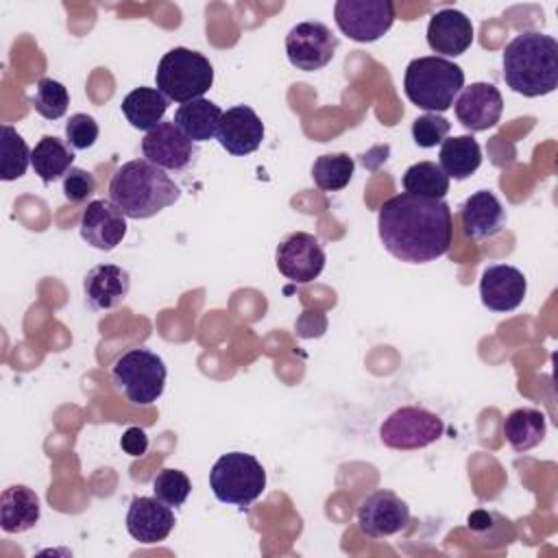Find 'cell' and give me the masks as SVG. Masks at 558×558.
<instances>
[{"label":"cell","mask_w":558,"mask_h":558,"mask_svg":"<svg viewBox=\"0 0 558 558\" xmlns=\"http://www.w3.org/2000/svg\"><path fill=\"white\" fill-rule=\"evenodd\" d=\"M377 233L392 257L427 264L442 257L451 246V209L445 201L401 192L379 207Z\"/></svg>","instance_id":"cell-1"},{"label":"cell","mask_w":558,"mask_h":558,"mask_svg":"<svg viewBox=\"0 0 558 558\" xmlns=\"http://www.w3.org/2000/svg\"><path fill=\"white\" fill-rule=\"evenodd\" d=\"M506 85L527 98L551 94L558 87V41L538 31L517 35L504 50Z\"/></svg>","instance_id":"cell-2"},{"label":"cell","mask_w":558,"mask_h":558,"mask_svg":"<svg viewBox=\"0 0 558 558\" xmlns=\"http://www.w3.org/2000/svg\"><path fill=\"white\" fill-rule=\"evenodd\" d=\"M181 187L146 159L122 163L109 181V198L124 211L126 218L144 220L174 205Z\"/></svg>","instance_id":"cell-3"},{"label":"cell","mask_w":558,"mask_h":558,"mask_svg":"<svg viewBox=\"0 0 558 558\" xmlns=\"http://www.w3.org/2000/svg\"><path fill=\"white\" fill-rule=\"evenodd\" d=\"M464 87V70L442 57L412 59L403 74V92L408 100L427 113L447 111Z\"/></svg>","instance_id":"cell-4"},{"label":"cell","mask_w":558,"mask_h":558,"mask_svg":"<svg viewBox=\"0 0 558 558\" xmlns=\"http://www.w3.org/2000/svg\"><path fill=\"white\" fill-rule=\"evenodd\" d=\"M155 83L168 100L183 105L203 98L214 83V68L205 54L177 46L161 57Z\"/></svg>","instance_id":"cell-5"},{"label":"cell","mask_w":558,"mask_h":558,"mask_svg":"<svg viewBox=\"0 0 558 558\" xmlns=\"http://www.w3.org/2000/svg\"><path fill=\"white\" fill-rule=\"evenodd\" d=\"M209 486L218 501L248 508L266 488V471L255 456L231 451L214 462Z\"/></svg>","instance_id":"cell-6"},{"label":"cell","mask_w":558,"mask_h":558,"mask_svg":"<svg viewBox=\"0 0 558 558\" xmlns=\"http://www.w3.org/2000/svg\"><path fill=\"white\" fill-rule=\"evenodd\" d=\"M116 386L131 403H155L166 386V364L148 349H131L122 353L111 368Z\"/></svg>","instance_id":"cell-7"},{"label":"cell","mask_w":558,"mask_h":558,"mask_svg":"<svg viewBox=\"0 0 558 558\" xmlns=\"http://www.w3.org/2000/svg\"><path fill=\"white\" fill-rule=\"evenodd\" d=\"M442 432L445 423L438 414L418 405H405L384 418L379 427V438L390 449L412 451L436 442Z\"/></svg>","instance_id":"cell-8"},{"label":"cell","mask_w":558,"mask_h":558,"mask_svg":"<svg viewBox=\"0 0 558 558\" xmlns=\"http://www.w3.org/2000/svg\"><path fill=\"white\" fill-rule=\"evenodd\" d=\"M333 17L342 35L360 44H371L390 31L395 4L390 0H338L333 4Z\"/></svg>","instance_id":"cell-9"},{"label":"cell","mask_w":558,"mask_h":558,"mask_svg":"<svg viewBox=\"0 0 558 558\" xmlns=\"http://www.w3.org/2000/svg\"><path fill=\"white\" fill-rule=\"evenodd\" d=\"M338 48V37L320 22H301L286 35L288 61L303 72L325 68Z\"/></svg>","instance_id":"cell-10"},{"label":"cell","mask_w":558,"mask_h":558,"mask_svg":"<svg viewBox=\"0 0 558 558\" xmlns=\"http://www.w3.org/2000/svg\"><path fill=\"white\" fill-rule=\"evenodd\" d=\"M325 251L316 235L305 231H294L281 240L275 253V264L279 272L294 283L314 281L325 268Z\"/></svg>","instance_id":"cell-11"},{"label":"cell","mask_w":558,"mask_h":558,"mask_svg":"<svg viewBox=\"0 0 558 558\" xmlns=\"http://www.w3.org/2000/svg\"><path fill=\"white\" fill-rule=\"evenodd\" d=\"M142 153L144 159L161 170H185L194 157L196 146L194 142L170 120L161 122L155 129H150L142 140Z\"/></svg>","instance_id":"cell-12"},{"label":"cell","mask_w":558,"mask_h":558,"mask_svg":"<svg viewBox=\"0 0 558 558\" xmlns=\"http://www.w3.org/2000/svg\"><path fill=\"white\" fill-rule=\"evenodd\" d=\"M410 523L408 504L392 490H375L357 508V525L368 538H384Z\"/></svg>","instance_id":"cell-13"},{"label":"cell","mask_w":558,"mask_h":558,"mask_svg":"<svg viewBox=\"0 0 558 558\" xmlns=\"http://www.w3.org/2000/svg\"><path fill=\"white\" fill-rule=\"evenodd\" d=\"M126 235V216L111 198H96L87 203L81 216V238L98 248L113 251Z\"/></svg>","instance_id":"cell-14"},{"label":"cell","mask_w":558,"mask_h":558,"mask_svg":"<svg viewBox=\"0 0 558 558\" xmlns=\"http://www.w3.org/2000/svg\"><path fill=\"white\" fill-rule=\"evenodd\" d=\"M453 105L462 126L473 133L493 129L504 111L501 92L493 83H471L462 87Z\"/></svg>","instance_id":"cell-15"},{"label":"cell","mask_w":558,"mask_h":558,"mask_svg":"<svg viewBox=\"0 0 558 558\" xmlns=\"http://www.w3.org/2000/svg\"><path fill=\"white\" fill-rule=\"evenodd\" d=\"M216 140L233 157L251 155L259 148L264 140V122L251 107L235 105L222 111Z\"/></svg>","instance_id":"cell-16"},{"label":"cell","mask_w":558,"mask_h":558,"mask_svg":"<svg viewBox=\"0 0 558 558\" xmlns=\"http://www.w3.org/2000/svg\"><path fill=\"white\" fill-rule=\"evenodd\" d=\"M527 292L525 275L508 264H493L482 272L480 299L493 312L517 310Z\"/></svg>","instance_id":"cell-17"},{"label":"cell","mask_w":558,"mask_h":558,"mask_svg":"<svg viewBox=\"0 0 558 558\" xmlns=\"http://www.w3.org/2000/svg\"><path fill=\"white\" fill-rule=\"evenodd\" d=\"M427 44L442 59L460 57L473 44V24L462 11L453 7L440 9L429 17Z\"/></svg>","instance_id":"cell-18"},{"label":"cell","mask_w":558,"mask_h":558,"mask_svg":"<svg viewBox=\"0 0 558 558\" xmlns=\"http://www.w3.org/2000/svg\"><path fill=\"white\" fill-rule=\"evenodd\" d=\"M174 527V512L157 497H133L126 512V532L144 543L155 545L166 541Z\"/></svg>","instance_id":"cell-19"},{"label":"cell","mask_w":558,"mask_h":558,"mask_svg":"<svg viewBox=\"0 0 558 558\" xmlns=\"http://www.w3.org/2000/svg\"><path fill=\"white\" fill-rule=\"evenodd\" d=\"M460 220L471 240H486L504 231L506 209L490 190H480L462 203Z\"/></svg>","instance_id":"cell-20"},{"label":"cell","mask_w":558,"mask_h":558,"mask_svg":"<svg viewBox=\"0 0 558 558\" xmlns=\"http://www.w3.org/2000/svg\"><path fill=\"white\" fill-rule=\"evenodd\" d=\"M129 288H131L129 272L116 264H98L83 279L85 299L92 310L118 307L126 299Z\"/></svg>","instance_id":"cell-21"},{"label":"cell","mask_w":558,"mask_h":558,"mask_svg":"<svg viewBox=\"0 0 558 558\" xmlns=\"http://www.w3.org/2000/svg\"><path fill=\"white\" fill-rule=\"evenodd\" d=\"M41 506L33 488L24 484H13L0 495V525L7 534H20L39 521Z\"/></svg>","instance_id":"cell-22"},{"label":"cell","mask_w":558,"mask_h":558,"mask_svg":"<svg viewBox=\"0 0 558 558\" xmlns=\"http://www.w3.org/2000/svg\"><path fill=\"white\" fill-rule=\"evenodd\" d=\"M222 120V109L207 98H196L190 102H183L177 111L172 122L194 142H207L218 133Z\"/></svg>","instance_id":"cell-23"},{"label":"cell","mask_w":558,"mask_h":558,"mask_svg":"<svg viewBox=\"0 0 558 558\" xmlns=\"http://www.w3.org/2000/svg\"><path fill=\"white\" fill-rule=\"evenodd\" d=\"M438 166L449 179L464 181L477 172L482 166V148L471 135H456L447 137L440 144Z\"/></svg>","instance_id":"cell-24"},{"label":"cell","mask_w":558,"mask_h":558,"mask_svg":"<svg viewBox=\"0 0 558 558\" xmlns=\"http://www.w3.org/2000/svg\"><path fill=\"white\" fill-rule=\"evenodd\" d=\"M72 163L74 148L54 135H44L31 153V166L44 183H52L65 177L74 168Z\"/></svg>","instance_id":"cell-25"},{"label":"cell","mask_w":558,"mask_h":558,"mask_svg":"<svg viewBox=\"0 0 558 558\" xmlns=\"http://www.w3.org/2000/svg\"><path fill=\"white\" fill-rule=\"evenodd\" d=\"M168 98L157 87H135L122 100V113L133 129L150 131L161 124Z\"/></svg>","instance_id":"cell-26"},{"label":"cell","mask_w":558,"mask_h":558,"mask_svg":"<svg viewBox=\"0 0 558 558\" xmlns=\"http://www.w3.org/2000/svg\"><path fill=\"white\" fill-rule=\"evenodd\" d=\"M501 429H504L508 445L514 451L523 453L543 442V438L547 434V421H545V414L538 410L517 408L504 418Z\"/></svg>","instance_id":"cell-27"},{"label":"cell","mask_w":558,"mask_h":558,"mask_svg":"<svg viewBox=\"0 0 558 558\" xmlns=\"http://www.w3.org/2000/svg\"><path fill=\"white\" fill-rule=\"evenodd\" d=\"M401 185L408 194L442 201L449 192V177L442 172V168L434 161H418L412 163L403 177Z\"/></svg>","instance_id":"cell-28"},{"label":"cell","mask_w":558,"mask_h":558,"mask_svg":"<svg viewBox=\"0 0 558 558\" xmlns=\"http://www.w3.org/2000/svg\"><path fill=\"white\" fill-rule=\"evenodd\" d=\"M31 148L26 146L24 137L11 126H0V179L2 181H15L26 174V168L31 163Z\"/></svg>","instance_id":"cell-29"},{"label":"cell","mask_w":558,"mask_h":558,"mask_svg":"<svg viewBox=\"0 0 558 558\" xmlns=\"http://www.w3.org/2000/svg\"><path fill=\"white\" fill-rule=\"evenodd\" d=\"M355 161L347 153H331L316 157L312 166V179L314 183L325 192H338L349 185L353 179Z\"/></svg>","instance_id":"cell-30"},{"label":"cell","mask_w":558,"mask_h":558,"mask_svg":"<svg viewBox=\"0 0 558 558\" xmlns=\"http://www.w3.org/2000/svg\"><path fill=\"white\" fill-rule=\"evenodd\" d=\"M70 105V94L63 83L54 78H39L33 96L35 111L46 120H59Z\"/></svg>","instance_id":"cell-31"},{"label":"cell","mask_w":558,"mask_h":558,"mask_svg":"<svg viewBox=\"0 0 558 558\" xmlns=\"http://www.w3.org/2000/svg\"><path fill=\"white\" fill-rule=\"evenodd\" d=\"M192 490V482L183 471L177 469H163L153 480V493L157 499L168 504L170 508H179L185 504L187 495Z\"/></svg>","instance_id":"cell-32"},{"label":"cell","mask_w":558,"mask_h":558,"mask_svg":"<svg viewBox=\"0 0 558 558\" xmlns=\"http://www.w3.org/2000/svg\"><path fill=\"white\" fill-rule=\"evenodd\" d=\"M451 124L438 113H423L412 122V137L421 148H434L447 140Z\"/></svg>","instance_id":"cell-33"},{"label":"cell","mask_w":558,"mask_h":558,"mask_svg":"<svg viewBox=\"0 0 558 558\" xmlns=\"http://www.w3.org/2000/svg\"><path fill=\"white\" fill-rule=\"evenodd\" d=\"M65 140L74 150H85L98 140V124L87 113H74L65 122Z\"/></svg>","instance_id":"cell-34"},{"label":"cell","mask_w":558,"mask_h":558,"mask_svg":"<svg viewBox=\"0 0 558 558\" xmlns=\"http://www.w3.org/2000/svg\"><path fill=\"white\" fill-rule=\"evenodd\" d=\"M96 190V179L92 172L83 170V168H72L65 177H63V196L70 203H83L87 201Z\"/></svg>","instance_id":"cell-35"},{"label":"cell","mask_w":558,"mask_h":558,"mask_svg":"<svg viewBox=\"0 0 558 558\" xmlns=\"http://www.w3.org/2000/svg\"><path fill=\"white\" fill-rule=\"evenodd\" d=\"M120 447H122L129 456H133V458L144 456L146 449H148V436H146V432H144L142 427H129V429L122 434V438H120Z\"/></svg>","instance_id":"cell-36"}]
</instances>
